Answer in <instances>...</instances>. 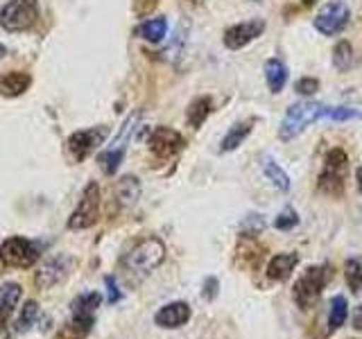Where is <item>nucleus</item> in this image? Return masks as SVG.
<instances>
[{
    "label": "nucleus",
    "mask_w": 362,
    "mask_h": 339,
    "mask_svg": "<svg viewBox=\"0 0 362 339\" xmlns=\"http://www.w3.org/2000/svg\"><path fill=\"white\" fill-rule=\"evenodd\" d=\"M165 258V244L158 237H145L122 258V267L132 276H147Z\"/></svg>",
    "instance_id": "obj_1"
},
{
    "label": "nucleus",
    "mask_w": 362,
    "mask_h": 339,
    "mask_svg": "<svg viewBox=\"0 0 362 339\" xmlns=\"http://www.w3.org/2000/svg\"><path fill=\"white\" fill-rule=\"evenodd\" d=\"M333 271L331 265H313L303 271V276L294 282V290H292V299L294 303L299 305L301 310H310L320 301L324 287L328 285L331 280Z\"/></svg>",
    "instance_id": "obj_2"
},
{
    "label": "nucleus",
    "mask_w": 362,
    "mask_h": 339,
    "mask_svg": "<svg viewBox=\"0 0 362 339\" xmlns=\"http://www.w3.org/2000/svg\"><path fill=\"white\" fill-rule=\"evenodd\" d=\"M346 174H349V156L344 150L335 147V150H331L324 158L320 179H317V188H320V192H324V195L339 199L344 195Z\"/></svg>",
    "instance_id": "obj_3"
},
{
    "label": "nucleus",
    "mask_w": 362,
    "mask_h": 339,
    "mask_svg": "<svg viewBox=\"0 0 362 339\" xmlns=\"http://www.w3.org/2000/svg\"><path fill=\"white\" fill-rule=\"evenodd\" d=\"M324 109H326V105H320V102H313V100L292 105L286 113V118H283V122H281L279 138L292 141L294 136H299L305 127H308V124L324 118Z\"/></svg>",
    "instance_id": "obj_4"
},
{
    "label": "nucleus",
    "mask_w": 362,
    "mask_h": 339,
    "mask_svg": "<svg viewBox=\"0 0 362 339\" xmlns=\"http://www.w3.org/2000/svg\"><path fill=\"white\" fill-rule=\"evenodd\" d=\"M39 3L37 0H9L0 9V25L7 32H25L37 25Z\"/></svg>",
    "instance_id": "obj_5"
},
{
    "label": "nucleus",
    "mask_w": 362,
    "mask_h": 339,
    "mask_svg": "<svg viewBox=\"0 0 362 339\" xmlns=\"http://www.w3.org/2000/svg\"><path fill=\"white\" fill-rule=\"evenodd\" d=\"M39 260V249L25 237H9L0 244V267L28 269Z\"/></svg>",
    "instance_id": "obj_6"
},
{
    "label": "nucleus",
    "mask_w": 362,
    "mask_h": 339,
    "mask_svg": "<svg viewBox=\"0 0 362 339\" xmlns=\"http://www.w3.org/2000/svg\"><path fill=\"white\" fill-rule=\"evenodd\" d=\"M100 218V188L95 181L84 188L82 192V199H79L77 208L73 210L71 220H68V229L71 231H82L93 226Z\"/></svg>",
    "instance_id": "obj_7"
},
{
    "label": "nucleus",
    "mask_w": 362,
    "mask_h": 339,
    "mask_svg": "<svg viewBox=\"0 0 362 339\" xmlns=\"http://www.w3.org/2000/svg\"><path fill=\"white\" fill-rule=\"evenodd\" d=\"M107 136H109V127H105V124L90 127V129H79L71 133V138H68V152H71V156L77 163H82L84 158H88L107 141Z\"/></svg>",
    "instance_id": "obj_8"
},
{
    "label": "nucleus",
    "mask_w": 362,
    "mask_h": 339,
    "mask_svg": "<svg viewBox=\"0 0 362 339\" xmlns=\"http://www.w3.org/2000/svg\"><path fill=\"white\" fill-rule=\"evenodd\" d=\"M349 18H351L349 7L342 0H333V3H328L320 9V14L315 18V28L320 30L324 37H335V34H339L346 28Z\"/></svg>",
    "instance_id": "obj_9"
},
{
    "label": "nucleus",
    "mask_w": 362,
    "mask_h": 339,
    "mask_svg": "<svg viewBox=\"0 0 362 339\" xmlns=\"http://www.w3.org/2000/svg\"><path fill=\"white\" fill-rule=\"evenodd\" d=\"M147 145H150V152L158 158H173L177 152L184 150V136H181L177 129L170 127H156L150 138H147Z\"/></svg>",
    "instance_id": "obj_10"
},
{
    "label": "nucleus",
    "mask_w": 362,
    "mask_h": 339,
    "mask_svg": "<svg viewBox=\"0 0 362 339\" xmlns=\"http://www.w3.org/2000/svg\"><path fill=\"white\" fill-rule=\"evenodd\" d=\"M71 265H73V260H71V256H66V254L45 260V263L41 265V269L37 271V276H34V282H37L39 290H50V287L57 285V282H62L66 278Z\"/></svg>",
    "instance_id": "obj_11"
},
{
    "label": "nucleus",
    "mask_w": 362,
    "mask_h": 339,
    "mask_svg": "<svg viewBox=\"0 0 362 339\" xmlns=\"http://www.w3.org/2000/svg\"><path fill=\"white\" fill-rule=\"evenodd\" d=\"M263 32H265V20H260V18L238 23V25H233V28H229L224 32V45L229 50H240V48H245L247 43H252L254 39H258Z\"/></svg>",
    "instance_id": "obj_12"
},
{
    "label": "nucleus",
    "mask_w": 362,
    "mask_h": 339,
    "mask_svg": "<svg viewBox=\"0 0 362 339\" xmlns=\"http://www.w3.org/2000/svg\"><path fill=\"white\" fill-rule=\"evenodd\" d=\"M265 246L256 242V237H243L240 235V242L235 246V263L245 267V269H258L260 263H263V256H265Z\"/></svg>",
    "instance_id": "obj_13"
},
{
    "label": "nucleus",
    "mask_w": 362,
    "mask_h": 339,
    "mask_svg": "<svg viewBox=\"0 0 362 339\" xmlns=\"http://www.w3.org/2000/svg\"><path fill=\"white\" fill-rule=\"evenodd\" d=\"M188 319H190V305L184 301L168 303L154 314V323L161 328H181Z\"/></svg>",
    "instance_id": "obj_14"
},
{
    "label": "nucleus",
    "mask_w": 362,
    "mask_h": 339,
    "mask_svg": "<svg viewBox=\"0 0 362 339\" xmlns=\"http://www.w3.org/2000/svg\"><path fill=\"white\" fill-rule=\"evenodd\" d=\"M297 265H299V256L294 254V251H290V254H279V256H274V258L269 260V265H267V278L276 280V282L288 280Z\"/></svg>",
    "instance_id": "obj_15"
},
{
    "label": "nucleus",
    "mask_w": 362,
    "mask_h": 339,
    "mask_svg": "<svg viewBox=\"0 0 362 339\" xmlns=\"http://www.w3.org/2000/svg\"><path fill=\"white\" fill-rule=\"evenodd\" d=\"M254 124H256V118H249V120L235 122L233 127H231L229 131H226L224 138H222V143H220V152H222V154H226V152L238 150V147H240V145L245 143L247 136L252 133Z\"/></svg>",
    "instance_id": "obj_16"
},
{
    "label": "nucleus",
    "mask_w": 362,
    "mask_h": 339,
    "mask_svg": "<svg viewBox=\"0 0 362 339\" xmlns=\"http://www.w3.org/2000/svg\"><path fill=\"white\" fill-rule=\"evenodd\" d=\"M30 84H32V77L28 73H21V71L5 73L3 77H0V95L18 97L30 88Z\"/></svg>",
    "instance_id": "obj_17"
},
{
    "label": "nucleus",
    "mask_w": 362,
    "mask_h": 339,
    "mask_svg": "<svg viewBox=\"0 0 362 339\" xmlns=\"http://www.w3.org/2000/svg\"><path fill=\"white\" fill-rule=\"evenodd\" d=\"M113 195H116V201L120 208H129L136 203V199H139L141 195V184L136 177H122L116 188H113Z\"/></svg>",
    "instance_id": "obj_18"
},
{
    "label": "nucleus",
    "mask_w": 362,
    "mask_h": 339,
    "mask_svg": "<svg viewBox=\"0 0 362 339\" xmlns=\"http://www.w3.org/2000/svg\"><path fill=\"white\" fill-rule=\"evenodd\" d=\"M90 326H93V319L73 314L71 319L62 326V331L57 333V339H86V335L90 333Z\"/></svg>",
    "instance_id": "obj_19"
},
{
    "label": "nucleus",
    "mask_w": 362,
    "mask_h": 339,
    "mask_svg": "<svg viewBox=\"0 0 362 339\" xmlns=\"http://www.w3.org/2000/svg\"><path fill=\"white\" fill-rule=\"evenodd\" d=\"M211 111H213V102H211V97L202 95V97L192 100L190 105H188V109H186V120H188L190 127L199 129L202 124H204V120H206V118L211 116Z\"/></svg>",
    "instance_id": "obj_20"
},
{
    "label": "nucleus",
    "mask_w": 362,
    "mask_h": 339,
    "mask_svg": "<svg viewBox=\"0 0 362 339\" xmlns=\"http://www.w3.org/2000/svg\"><path fill=\"white\" fill-rule=\"evenodd\" d=\"M265 77L272 93H281L283 86L288 82V66L281 59H267L265 64Z\"/></svg>",
    "instance_id": "obj_21"
},
{
    "label": "nucleus",
    "mask_w": 362,
    "mask_h": 339,
    "mask_svg": "<svg viewBox=\"0 0 362 339\" xmlns=\"http://www.w3.org/2000/svg\"><path fill=\"white\" fill-rule=\"evenodd\" d=\"M102 303V294L100 292H86L79 294V297L71 303V312L77 316H86V319H93L95 310Z\"/></svg>",
    "instance_id": "obj_22"
},
{
    "label": "nucleus",
    "mask_w": 362,
    "mask_h": 339,
    "mask_svg": "<svg viewBox=\"0 0 362 339\" xmlns=\"http://www.w3.org/2000/svg\"><path fill=\"white\" fill-rule=\"evenodd\" d=\"M165 32H168V20L165 18H150V20H145L139 30H136V34H139L141 39L150 41V43L163 41Z\"/></svg>",
    "instance_id": "obj_23"
},
{
    "label": "nucleus",
    "mask_w": 362,
    "mask_h": 339,
    "mask_svg": "<svg viewBox=\"0 0 362 339\" xmlns=\"http://www.w3.org/2000/svg\"><path fill=\"white\" fill-rule=\"evenodd\" d=\"M263 172L279 190H283V192L290 190V177L283 172V167L274 161V158H269V156L263 158Z\"/></svg>",
    "instance_id": "obj_24"
},
{
    "label": "nucleus",
    "mask_w": 362,
    "mask_h": 339,
    "mask_svg": "<svg viewBox=\"0 0 362 339\" xmlns=\"http://www.w3.org/2000/svg\"><path fill=\"white\" fill-rule=\"evenodd\" d=\"M349 314V303L344 297H335L331 301V310H328V333H335L337 328H342Z\"/></svg>",
    "instance_id": "obj_25"
},
{
    "label": "nucleus",
    "mask_w": 362,
    "mask_h": 339,
    "mask_svg": "<svg viewBox=\"0 0 362 339\" xmlns=\"http://www.w3.org/2000/svg\"><path fill=\"white\" fill-rule=\"evenodd\" d=\"M18 301H21V285H16V282L0 285V319L7 316Z\"/></svg>",
    "instance_id": "obj_26"
},
{
    "label": "nucleus",
    "mask_w": 362,
    "mask_h": 339,
    "mask_svg": "<svg viewBox=\"0 0 362 339\" xmlns=\"http://www.w3.org/2000/svg\"><path fill=\"white\" fill-rule=\"evenodd\" d=\"M122 158H124V147H111L109 152H105V154H100L98 156V163H100V167H102V172L105 174H113V172H118V167H120V163H122Z\"/></svg>",
    "instance_id": "obj_27"
},
{
    "label": "nucleus",
    "mask_w": 362,
    "mask_h": 339,
    "mask_svg": "<svg viewBox=\"0 0 362 339\" xmlns=\"http://www.w3.org/2000/svg\"><path fill=\"white\" fill-rule=\"evenodd\" d=\"M344 278L351 292L362 290V258H349L344 265Z\"/></svg>",
    "instance_id": "obj_28"
},
{
    "label": "nucleus",
    "mask_w": 362,
    "mask_h": 339,
    "mask_svg": "<svg viewBox=\"0 0 362 339\" xmlns=\"http://www.w3.org/2000/svg\"><path fill=\"white\" fill-rule=\"evenodd\" d=\"M351 64H354V48H351L349 41H339L333 50V66L339 73H346Z\"/></svg>",
    "instance_id": "obj_29"
},
{
    "label": "nucleus",
    "mask_w": 362,
    "mask_h": 339,
    "mask_svg": "<svg viewBox=\"0 0 362 339\" xmlns=\"http://www.w3.org/2000/svg\"><path fill=\"white\" fill-rule=\"evenodd\" d=\"M37 316H39V305L37 301H28L25 305H23V310L18 314V319H16V333H28L30 328L34 326V321H37Z\"/></svg>",
    "instance_id": "obj_30"
},
{
    "label": "nucleus",
    "mask_w": 362,
    "mask_h": 339,
    "mask_svg": "<svg viewBox=\"0 0 362 339\" xmlns=\"http://www.w3.org/2000/svg\"><path fill=\"white\" fill-rule=\"evenodd\" d=\"M263 229H265V220L260 218L258 213H252L243 220L240 233H243V237H256V235L263 233Z\"/></svg>",
    "instance_id": "obj_31"
},
{
    "label": "nucleus",
    "mask_w": 362,
    "mask_h": 339,
    "mask_svg": "<svg viewBox=\"0 0 362 339\" xmlns=\"http://www.w3.org/2000/svg\"><path fill=\"white\" fill-rule=\"evenodd\" d=\"M324 118H331V120H354V118H362V111L349 109V107H326L324 109Z\"/></svg>",
    "instance_id": "obj_32"
},
{
    "label": "nucleus",
    "mask_w": 362,
    "mask_h": 339,
    "mask_svg": "<svg viewBox=\"0 0 362 339\" xmlns=\"http://www.w3.org/2000/svg\"><path fill=\"white\" fill-rule=\"evenodd\" d=\"M297 224H299V215H297V210H294V208H286L283 213H279V218L274 220V226H276L279 231H290Z\"/></svg>",
    "instance_id": "obj_33"
},
{
    "label": "nucleus",
    "mask_w": 362,
    "mask_h": 339,
    "mask_svg": "<svg viewBox=\"0 0 362 339\" xmlns=\"http://www.w3.org/2000/svg\"><path fill=\"white\" fill-rule=\"evenodd\" d=\"M186 34H188V25H186V23H181V25L177 28V32H175V39H173V43H170V48H165V54L179 56V52L184 50Z\"/></svg>",
    "instance_id": "obj_34"
},
{
    "label": "nucleus",
    "mask_w": 362,
    "mask_h": 339,
    "mask_svg": "<svg viewBox=\"0 0 362 339\" xmlns=\"http://www.w3.org/2000/svg\"><path fill=\"white\" fill-rule=\"evenodd\" d=\"M294 90H297L299 95H313L320 90V82H317L315 77H301L297 84H294Z\"/></svg>",
    "instance_id": "obj_35"
},
{
    "label": "nucleus",
    "mask_w": 362,
    "mask_h": 339,
    "mask_svg": "<svg viewBox=\"0 0 362 339\" xmlns=\"http://www.w3.org/2000/svg\"><path fill=\"white\" fill-rule=\"evenodd\" d=\"M158 5V0H134V14L136 16H147L154 7Z\"/></svg>",
    "instance_id": "obj_36"
},
{
    "label": "nucleus",
    "mask_w": 362,
    "mask_h": 339,
    "mask_svg": "<svg viewBox=\"0 0 362 339\" xmlns=\"http://www.w3.org/2000/svg\"><path fill=\"white\" fill-rule=\"evenodd\" d=\"M204 299L206 301H213L215 297H218V278H206L204 280Z\"/></svg>",
    "instance_id": "obj_37"
},
{
    "label": "nucleus",
    "mask_w": 362,
    "mask_h": 339,
    "mask_svg": "<svg viewBox=\"0 0 362 339\" xmlns=\"http://www.w3.org/2000/svg\"><path fill=\"white\" fill-rule=\"evenodd\" d=\"M105 285H107V290H109V303H118V301L122 299V292L118 290L116 280H113L111 276H107V278H105Z\"/></svg>",
    "instance_id": "obj_38"
},
{
    "label": "nucleus",
    "mask_w": 362,
    "mask_h": 339,
    "mask_svg": "<svg viewBox=\"0 0 362 339\" xmlns=\"http://www.w3.org/2000/svg\"><path fill=\"white\" fill-rule=\"evenodd\" d=\"M351 323H354V328L358 333H362V305H358V308L354 310V319H351Z\"/></svg>",
    "instance_id": "obj_39"
},
{
    "label": "nucleus",
    "mask_w": 362,
    "mask_h": 339,
    "mask_svg": "<svg viewBox=\"0 0 362 339\" xmlns=\"http://www.w3.org/2000/svg\"><path fill=\"white\" fill-rule=\"evenodd\" d=\"M358 188H360V192H362V165L358 167Z\"/></svg>",
    "instance_id": "obj_40"
},
{
    "label": "nucleus",
    "mask_w": 362,
    "mask_h": 339,
    "mask_svg": "<svg viewBox=\"0 0 362 339\" xmlns=\"http://www.w3.org/2000/svg\"><path fill=\"white\" fill-rule=\"evenodd\" d=\"M301 3H303L305 7H310V5H315V3H317V0H301Z\"/></svg>",
    "instance_id": "obj_41"
},
{
    "label": "nucleus",
    "mask_w": 362,
    "mask_h": 339,
    "mask_svg": "<svg viewBox=\"0 0 362 339\" xmlns=\"http://www.w3.org/2000/svg\"><path fill=\"white\" fill-rule=\"evenodd\" d=\"M0 56H5V48H3V45H0Z\"/></svg>",
    "instance_id": "obj_42"
},
{
    "label": "nucleus",
    "mask_w": 362,
    "mask_h": 339,
    "mask_svg": "<svg viewBox=\"0 0 362 339\" xmlns=\"http://www.w3.org/2000/svg\"><path fill=\"white\" fill-rule=\"evenodd\" d=\"M256 3H258V0H256Z\"/></svg>",
    "instance_id": "obj_43"
}]
</instances>
